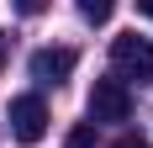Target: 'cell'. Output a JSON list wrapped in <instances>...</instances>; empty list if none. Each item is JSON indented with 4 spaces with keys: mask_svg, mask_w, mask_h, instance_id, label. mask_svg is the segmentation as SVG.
<instances>
[{
    "mask_svg": "<svg viewBox=\"0 0 153 148\" xmlns=\"http://www.w3.org/2000/svg\"><path fill=\"white\" fill-rule=\"evenodd\" d=\"M132 117V95L122 79H95L90 90V122H127Z\"/></svg>",
    "mask_w": 153,
    "mask_h": 148,
    "instance_id": "cell-3",
    "label": "cell"
},
{
    "mask_svg": "<svg viewBox=\"0 0 153 148\" xmlns=\"http://www.w3.org/2000/svg\"><path fill=\"white\" fill-rule=\"evenodd\" d=\"M137 11H143V16H148V21H153V0H137Z\"/></svg>",
    "mask_w": 153,
    "mask_h": 148,
    "instance_id": "cell-10",
    "label": "cell"
},
{
    "mask_svg": "<svg viewBox=\"0 0 153 148\" xmlns=\"http://www.w3.org/2000/svg\"><path fill=\"white\" fill-rule=\"evenodd\" d=\"M63 148H95V122H79L74 132L63 138Z\"/></svg>",
    "mask_w": 153,
    "mask_h": 148,
    "instance_id": "cell-6",
    "label": "cell"
},
{
    "mask_svg": "<svg viewBox=\"0 0 153 148\" xmlns=\"http://www.w3.org/2000/svg\"><path fill=\"white\" fill-rule=\"evenodd\" d=\"M11 5H16L21 16H42V11H48V0H11Z\"/></svg>",
    "mask_w": 153,
    "mask_h": 148,
    "instance_id": "cell-8",
    "label": "cell"
},
{
    "mask_svg": "<svg viewBox=\"0 0 153 148\" xmlns=\"http://www.w3.org/2000/svg\"><path fill=\"white\" fill-rule=\"evenodd\" d=\"M11 138L27 143V148L48 138V106H42V95H16L11 101Z\"/></svg>",
    "mask_w": 153,
    "mask_h": 148,
    "instance_id": "cell-2",
    "label": "cell"
},
{
    "mask_svg": "<svg viewBox=\"0 0 153 148\" xmlns=\"http://www.w3.org/2000/svg\"><path fill=\"white\" fill-rule=\"evenodd\" d=\"M111 148H153V143H148V138H143V132H122V138H116V143H111Z\"/></svg>",
    "mask_w": 153,
    "mask_h": 148,
    "instance_id": "cell-7",
    "label": "cell"
},
{
    "mask_svg": "<svg viewBox=\"0 0 153 148\" xmlns=\"http://www.w3.org/2000/svg\"><path fill=\"white\" fill-rule=\"evenodd\" d=\"M69 74H74V48H37V53H32V79L58 85Z\"/></svg>",
    "mask_w": 153,
    "mask_h": 148,
    "instance_id": "cell-4",
    "label": "cell"
},
{
    "mask_svg": "<svg viewBox=\"0 0 153 148\" xmlns=\"http://www.w3.org/2000/svg\"><path fill=\"white\" fill-rule=\"evenodd\" d=\"M111 69L116 79H137V85H153V43L137 37V32H127L111 43Z\"/></svg>",
    "mask_w": 153,
    "mask_h": 148,
    "instance_id": "cell-1",
    "label": "cell"
},
{
    "mask_svg": "<svg viewBox=\"0 0 153 148\" xmlns=\"http://www.w3.org/2000/svg\"><path fill=\"white\" fill-rule=\"evenodd\" d=\"M111 11H116V0H79V16H85V21H95V27H100V21H111Z\"/></svg>",
    "mask_w": 153,
    "mask_h": 148,
    "instance_id": "cell-5",
    "label": "cell"
},
{
    "mask_svg": "<svg viewBox=\"0 0 153 148\" xmlns=\"http://www.w3.org/2000/svg\"><path fill=\"white\" fill-rule=\"evenodd\" d=\"M5 58H11V37L0 32V69H5Z\"/></svg>",
    "mask_w": 153,
    "mask_h": 148,
    "instance_id": "cell-9",
    "label": "cell"
}]
</instances>
